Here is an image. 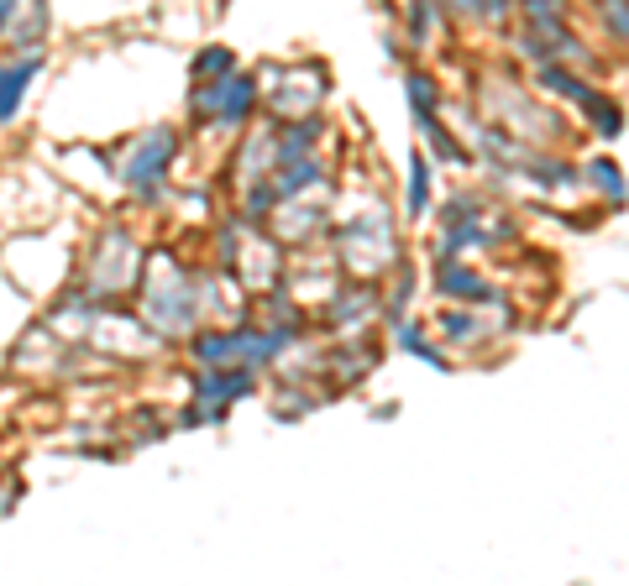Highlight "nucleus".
Returning a JSON list of instances; mask_svg holds the SVG:
<instances>
[{
    "label": "nucleus",
    "instance_id": "obj_3",
    "mask_svg": "<svg viewBox=\"0 0 629 586\" xmlns=\"http://www.w3.org/2000/svg\"><path fill=\"white\" fill-rule=\"evenodd\" d=\"M441 294H457V299H488V288L467 267H441Z\"/></svg>",
    "mask_w": 629,
    "mask_h": 586
},
{
    "label": "nucleus",
    "instance_id": "obj_5",
    "mask_svg": "<svg viewBox=\"0 0 629 586\" xmlns=\"http://www.w3.org/2000/svg\"><path fill=\"white\" fill-rule=\"evenodd\" d=\"M593 179H598V184H604L608 194H614V199H625V184H619V173H614V168H608V163H598V168H593Z\"/></svg>",
    "mask_w": 629,
    "mask_h": 586
},
{
    "label": "nucleus",
    "instance_id": "obj_1",
    "mask_svg": "<svg viewBox=\"0 0 629 586\" xmlns=\"http://www.w3.org/2000/svg\"><path fill=\"white\" fill-rule=\"evenodd\" d=\"M169 158H173V131H152V152H147V141H142L137 158H131V168H126L131 188H137V194H152L158 179H163V163H169Z\"/></svg>",
    "mask_w": 629,
    "mask_h": 586
},
{
    "label": "nucleus",
    "instance_id": "obj_6",
    "mask_svg": "<svg viewBox=\"0 0 629 586\" xmlns=\"http://www.w3.org/2000/svg\"><path fill=\"white\" fill-rule=\"evenodd\" d=\"M604 22L614 26V37H625V0H608V5H604Z\"/></svg>",
    "mask_w": 629,
    "mask_h": 586
},
{
    "label": "nucleus",
    "instance_id": "obj_2",
    "mask_svg": "<svg viewBox=\"0 0 629 586\" xmlns=\"http://www.w3.org/2000/svg\"><path fill=\"white\" fill-rule=\"evenodd\" d=\"M32 73H37V58H26V64H16V69H0V120H11V111L22 105Z\"/></svg>",
    "mask_w": 629,
    "mask_h": 586
},
{
    "label": "nucleus",
    "instance_id": "obj_7",
    "mask_svg": "<svg viewBox=\"0 0 629 586\" xmlns=\"http://www.w3.org/2000/svg\"><path fill=\"white\" fill-rule=\"evenodd\" d=\"M11 5H16V0H0V22H5V16H11Z\"/></svg>",
    "mask_w": 629,
    "mask_h": 586
},
{
    "label": "nucleus",
    "instance_id": "obj_4",
    "mask_svg": "<svg viewBox=\"0 0 629 586\" xmlns=\"http://www.w3.org/2000/svg\"><path fill=\"white\" fill-rule=\"evenodd\" d=\"M425 194H431V179H425V158H414V173H410V215H425Z\"/></svg>",
    "mask_w": 629,
    "mask_h": 586
}]
</instances>
